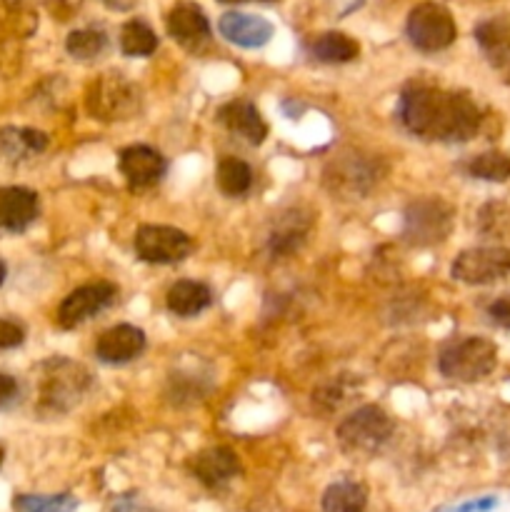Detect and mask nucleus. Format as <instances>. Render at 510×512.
Returning a JSON list of instances; mask_svg holds the SVG:
<instances>
[{
  "label": "nucleus",
  "mask_w": 510,
  "mask_h": 512,
  "mask_svg": "<svg viewBox=\"0 0 510 512\" xmlns=\"http://www.w3.org/2000/svg\"><path fill=\"white\" fill-rule=\"evenodd\" d=\"M398 120L415 138L468 143L483 128V110L468 93L413 80L400 93Z\"/></svg>",
  "instance_id": "f257e3e1"
},
{
  "label": "nucleus",
  "mask_w": 510,
  "mask_h": 512,
  "mask_svg": "<svg viewBox=\"0 0 510 512\" xmlns=\"http://www.w3.org/2000/svg\"><path fill=\"white\" fill-rule=\"evenodd\" d=\"M90 373L68 358H50L40 365L38 410L60 415L73 410L90 390Z\"/></svg>",
  "instance_id": "f03ea898"
},
{
  "label": "nucleus",
  "mask_w": 510,
  "mask_h": 512,
  "mask_svg": "<svg viewBox=\"0 0 510 512\" xmlns=\"http://www.w3.org/2000/svg\"><path fill=\"white\" fill-rule=\"evenodd\" d=\"M385 163L378 155L340 153L323 168V185L333 198H365L385 178Z\"/></svg>",
  "instance_id": "7ed1b4c3"
},
{
  "label": "nucleus",
  "mask_w": 510,
  "mask_h": 512,
  "mask_svg": "<svg viewBox=\"0 0 510 512\" xmlns=\"http://www.w3.org/2000/svg\"><path fill=\"white\" fill-rule=\"evenodd\" d=\"M395 433V423L383 408L378 405H363L353 410L343 423L338 425L340 450L350 458H370L378 453Z\"/></svg>",
  "instance_id": "20e7f679"
},
{
  "label": "nucleus",
  "mask_w": 510,
  "mask_h": 512,
  "mask_svg": "<svg viewBox=\"0 0 510 512\" xmlns=\"http://www.w3.org/2000/svg\"><path fill=\"white\" fill-rule=\"evenodd\" d=\"M455 225V208L448 200L438 195L418 198L408 203L403 213V238L415 248H430L453 233Z\"/></svg>",
  "instance_id": "39448f33"
},
{
  "label": "nucleus",
  "mask_w": 510,
  "mask_h": 512,
  "mask_svg": "<svg viewBox=\"0 0 510 512\" xmlns=\"http://www.w3.org/2000/svg\"><path fill=\"white\" fill-rule=\"evenodd\" d=\"M85 108L95 120L118 123L140 113V90L120 73H103L88 85Z\"/></svg>",
  "instance_id": "423d86ee"
},
{
  "label": "nucleus",
  "mask_w": 510,
  "mask_h": 512,
  "mask_svg": "<svg viewBox=\"0 0 510 512\" xmlns=\"http://www.w3.org/2000/svg\"><path fill=\"white\" fill-rule=\"evenodd\" d=\"M498 365V348L488 338H463L440 353L438 368L445 378L458 383L485 380Z\"/></svg>",
  "instance_id": "0eeeda50"
},
{
  "label": "nucleus",
  "mask_w": 510,
  "mask_h": 512,
  "mask_svg": "<svg viewBox=\"0 0 510 512\" xmlns=\"http://www.w3.org/2000/svg\"><path fill=\"white\" fill-rule=\"evenodd\" d=\"M405 33H408L413 48H418L420 53H438V50L450 48L455 43L458 25H455L453 15L445 5L425 0L408 13Z\"/></svg>",
  "instance_id": "6e6552de"
},
{
  "label": "nucleus",
  "mask_w": 510,
  "mask_h": 512,
  "mask_svg": "<svg viewBox=\"0 0 510 512\" xmlns=\"http://www.w3.org/2000/svg\"><path fill=\"white\" fill-rule=\"evenodd\" d=\"M450 275L465 285H490L510 275V250L503 245H480L463 250L450 265Z\"/></svg>",
  "instance_id": "1a4fd4ad"
},
{
  "label": "nucleus",
  "mask_w": 510,
  "mask_h": 512,
  "mask_svg": "<svg viewBox=\"0 0 510 512\" xmlns=\"http://www.w3.org/2000/svg\"><path fill=\"white\" fill-rule=\"evenodd\" d=\"M135 253L153 265H173L193 253V238L170 225H140L135 230Z\"/></svg>",
  "instance_id": "9d476101"
},
{
  "label": "nucleus",
  "mask_w": 510,
  "mask_h": 512,
  "mask_svg": "<svg viewBox=\"0 0 510 512\" xmlns=\"http://www.w3.org/2000/svg\"><path fill=\"white\" fill-rule=\"evenodd\" d=\"M118 298V288L108 280H98V283H88L75 288L68 298L60 303L55 320L63 330H73L83 325L85 320L95 318L98 313L108 310Z\"/></svg>",
  "instance_id": "9b49d317"
},
{
  "label": "nucleus",
  "mask_w": 510,
  "mask_h": 512,
  "mask_svg": "<svg viewBox=\"0 0 510 512\" xmlns=\"http://www.w3.org/2000/svg\"><path fill=\"white\" fill-rule=\"evenodd\" d=\"M313 223L315 213L310 208H305V205H293V208L283 210L273 220V228L268 233L270 255L273 258H288V255L298 253L305 240H308Z\"/></svg>",
  "instance_id": "f8f14e48"
},
{
  "label": "nucleus",
  "mask_w": 510,
  "mask_h": 512,
  "mask_svg": "<svg viewBox=\"0 0 510 512\" xmlns=\"http://www.w3.org/2000/svg\"><path fill=\"white\" fill-rule=\"evenodd\" d=\"M40 198L35 190L23 185L0 188V238L20 235L38 220Z\"/></svg>",
  "instance_id": "ddd939ff"
},
{
  "label": "nucleus",
  "mask_w": 510,
  "mask_h": 512,
  "mask_svg": "<svg viewBox=\"0 0 510 512\" xmlns=\"http://www.w3.org/2000/svg\"><path fill=\"white\" fill-rule=\"evenodd\" d=\"M188 470L208 490H218L240 475V458L230 448H205L188 460Z\"/></svg>",
  "instance_id": "4468645a"
},
{
  "label": "nucleus",
  "mask_w": 510,
  "mask_h": 512,
  "mask_svg": "<svg viewBox=\"0 0 510 512\" xmlns=\"http://www.w3.org/2000/svg\"><path fill=\"white\" fill-rule=\"evenodd\" d=\"M118 168L133 190L153 188L165 175V158L150 145H128L120 150Z\"/></svg>",
  "instance_id": "2eb2a0df"
},
{
  "label": "nucleus",
  "mask_w": 510,
  "mask_h": 512,
  "mask_svg": "<svg viewBox=\"0 0 510 512\" xmlns=\"http://www.w3.org/2000/svg\"><path fill=\"white\" fill-rule=\"evenodd\" d=\"M170 38L185 50H200L210 38V20L198 3H175L168 13Z\"/></svg>",
  "instance_id": "dca6fc26"
},
{
  "label": "nucleus",
  "mask_w": 510,
  "mask_h": 512,
  "mask_svg": "<svg viewBox=\"0 0 510 512\" xmlns=\"http://www.w3.org/2000/svg\"><path fill=\"white\" fill-rule=\"evenodd\" d=\"M218 30L228 43L240 45V48H263L275 35L273 23L268 18L253 13H238V10L220 15Z\"/></svg>",
  "instance_id": "f3484780"
},
{
  "label": "nucleus",
  "mask_w": 510,
  "mask_h": 512,
  "mask_svg": "<svg viewBox=\"0 0 510 512\" xmlns=\"http://www.w3.org/2000/svg\"><path fill=\"white\" fill-rule=\"evenodd\" d=\"M475 40L490 68L510 85V18L498 15V18L483 20L475 28Z\"/></svg>",
  "instance_id": "a211bd4d"
},
{
  "label": "nucleus",
  "mask_w": 510,
  "mask_h": 512,
  "mask_svg": "<svg viewBox=\"0 0 510 512\" xmlns=\"http://www.w3.org/2000/svg\"><path fill=\"white\" fill-rule=\"evenodd\" d=\"M145 350V333L135 325H115L105 330L95 343V355L105 365H125Z\"/></svg>",
  "instance_id": "6ab92c4d"
},
{
  "label": "nucleus",
  "mask_w": 510,
  "mask_h": 512,
  "mask_svg": "<svg viewBox=\"0 0 510 512\" xmlns=\"http://www.w3.org/2000/svg\"><path fill=\"white\" fill-rule=\"evenodd\" d=\"M218 120L223 123L225 130H230L238 138L248 140L250 145H260L265 140V135H268V125H265L260 110L255 108V103H250L245 98L225 103L218 110Z\"/></svg>",
  "instance_id": "aec40b11"
},
{
  "label": "nucleus",
  "mask_w": 510,
  "mask_h": 512,
  "mask_svg": "<svg viewBox=\"0 0 510 512\" xmlns=\"http://www.w3.org/2000/svg\"><path fill=\"white\" fill-rule=\"evenodd\" d=\"M48 145L50 138L43 130L15 128V125L0 130V153H3V158L13 160V163L40 155L43 150H48Z\"/></svg>",
  "instance_id": "412c9836"
},
{
  "label": "nucleus",
  "mask_w": 510,
  "mask_h": 512,
  "mask_svg": "<svg viewBox=\"0 0 510 512\" xmlns=\"http://www.w3.org/2000/svg\"><path fill=\"white\" fill-rule=\"evenodd\" d=\"M168 310L178 318H195L213 303V293L205 283L198 280H178L165 295Z\"/></svg>",
  "instance_id": "4be33fe9"
},
{
  "label": "nucleus",
  "mask_w": 510,
  "mask_h": 512,
  "mask_svg": "<svg viewBox=\"0 0 510 512\" xmlns=\"http://www.w3.org/2000/svg\"><path fill=\"white\" fill-rule=\"evenodd\" d=\"M310 53H313V58L320 60V63L343 65L358 58L360 45L358 40L340 33V30H328V33L315 35L313 43H310Z\"/></svg>",
  "instance_id": "5701e85b"
},
{
  "label": "nucleus",
  "mask_w": 510,
  "mask_h": 512,
  "mask_svg": "<svg viewBox=\"0 0 510 512\" xmlns=\"http://www.w3.org/2000/svg\"><path fill=\"white\" fill-rule=\"evenodd\" d=\"M368 488L355 480H338L323 493V512H365Z\"/></svg>",
  "instance_id": "b1692460"
},
{
  "label": "nucleus",
  "mask_w": 510,
  "mask_h": 512,
  "mask_svg": "<svg viewBox=\"0 0 510 512\" xmlns=\"http://www.w3.org/2000/svg\"><path fill=\"white\" fill-rule=\"evenodd\" d=\"M470 178L485 180V183H508L510 180V155L503 150H485L465 165Z\"/></svg>",
  "instance_id": "393cba45"
},
{
  "label": "nucleus",
  "mask_w": 510,
  "mask_h": 512,
  "mask_svg": "<svg viewBox=\"0 0 510 512\" xmlns=\"http://www.w3.org/2000/svg\"><path fill=\"white\" fill-rule=\"evenodd\" d=\"M218 188L230 198H240L253 188V170L240 158H223L218 163Z\"/></svg>",
  "instance_id": "a878e982"
},
{
  "label": "nucleus",
  "mask_w": 510,
  "mask_h": 512,
  "mask_svg": "<svg viewBox=\"0 0 510 512\" xmlns=\"http://www.w3.org/2000/svg\"><path fill=\"white\" fill-rule=\"evenodd\" d=\"M158 48V35L143 20H128L120 30V50L130 58H148Z\"/></svg>",
  "instance_id": "bb28decb"
},
{
  "label": "nucleus",
  "mask_w": 510,
  "mask_h": 512,
  "mask_svg": "<svg viewBox=\"0 0 510 512\" xmlns=\"http://www.w3.org/2000/svg\"><path fill=\"white\" fill-rule=\"evenodd\" d=\"M478 233L488 240H503L510 235V205L490 200L478 210Z\"/></svg>",
  "instance_id": "cd10ccee"
},
{
  "label": "nucleus",
  "mask_w": 510,
  "mask_h": 512,
  "mask_svg": "<svg viewBox=\"0 0 510 512\" xmlns=\"http://www.w3.org/2000/svg\"><path fill=\"white\" fill-rule=\"evenodd\" d=\"M105 48H108V35L100 28L73 30V33L65 38V50H68L75 60H93L98 58Z\"/></svg>",
  "instance_id": "c85d7f7f"
},
{
  "label": "nucleus",
  "mask_w": 510,
  "mask_h": 512,
  "mask_svg": "<svg viewBox=\"0 0 510 512\" xmlns=\"http://www.w3.org/2000/svg\"><path fill=\"white\" fill-rule=\"evenodd\" d=\"M78 500L70 493L58 495H15L13 512H75Z\"/></svg>",
  "instance_id": "c756f323"
},
{
  "label": "nucleus",
  "mask_w": 510,
  "mask_h": 512,
  "mask_svg": "<svg viewBox=\"0 0 510 512\" xmlns=\"http://www.w3.org/2000/svg\"><path fill=\"white\" fill-rule=\"evenodd\" d=\"M355 390H358V385H355L353 380H348V378L330 380L328 385H323V388L315 390L313 405L318 410H323V413H333V410H338L340 405H343L345 400L355 393Z\"/></svg>",
  "instance_id": "7c9ffc66"
},
{
  "label": "nucleus",
  "mask_w": 510,
  "mask_h": 512,
  "mask_svg": "<svg viewBox=\"0 0 510 512\" xmlns=\"http://www.w3.org/2000/svg\"><path fill=\"white\" fill-rule=\"evenodd\" d=\"M25 343V330L15 320L0 318V350H13Z\"/></svg>",
  "instance_id": "2f4dec72"
},
{
  "label": "nucleus",
  "mask_w": 510,
  "mask_h": 512,
  "mask_svg": "<svg viewBox=\"0 0 510 512\" xmlns=\"http://www.w3.org/2000/svg\"><path fill=\"white\" fill-rule=\"evenodd\" d=\"M488 318L493 320L495 325H500V328L510 330V295L493 300V303L488 305Z\"/></svg>",
  "instance_id": "473e14b6"
},
{
  "label": "nucleus",
  "mask_w": 510,
  "mask_h": 512,
  "mask_svg": "<svg viewBox=\"0 0 510 512\" xmlns=\"http://www.w3.org/2000/svg\"><path fill=\"white\" fill-rule=\"evenodd\" d=\"M18 393H20L18 380L8 373H0V410H5L8 405H13L15 398H18Z\"/></svg>",
  "instance_id": "72a5a7b5"
},
{
  "label": "nucleus",
  "mask_w": 510,
  "mask_h": 512,
  "mask_svg": "<svg viewBox=\"0 0 510 512\" xmlns=\"http://www.w3.org/2000/svg\"><path fill=\"white\" fill-rule=\"evenodd\" d=\"M110 512H158L155 508H150L148 503H143L135 495H123V498L115 500V505L110 508Z\"/></svg>",
  "instance_id": "f704fd0d"
},
{
  "label": "nucleus",
  "mask_w": 510,
  "mask_h": 512,
  "mask_svg": "<svg viewBox=\"0 0 510 512\" xmlns=\"http://www.w3.org/2000/svg\"><path fill=\"white\" fill-rule=\"evenodd\" d=\"M5 275H8V268H5V263L0 260V288H3V283H5Z\"/></svg>",
  "instance_id": "c9c22d12"
},
{
  "label": "nucleus",
  "mask_w": 510,
  "mask_h": 512,
  "mask_svg": "<svg viewBox=\"0 0 510 512\" xmlns=\"http://www.w3.org/2000/svg\"><path fill=\"white\" fill-rule=\"evenodd\" d=\"M220 3H250V0H220ZM258 3H273V0H258Z\"/></svg>",
  "instance_id": "e433bc0d"
},
{
  "label": "nucleus",
  "mask_w": 510,
  "mask_h": 512,
  "mask_svg": "<svg viewBox=\"0 0 510 512\" xmlns=\"http://www.w3.org/2000/svg\"><path fill=\"white\" fill-rule=\"evenodd\" d=\"M3 460H5V450L0 448V465H3Z\"/></svg>",
  "instance_id": "4c0bfd02"
}]
</instances>
